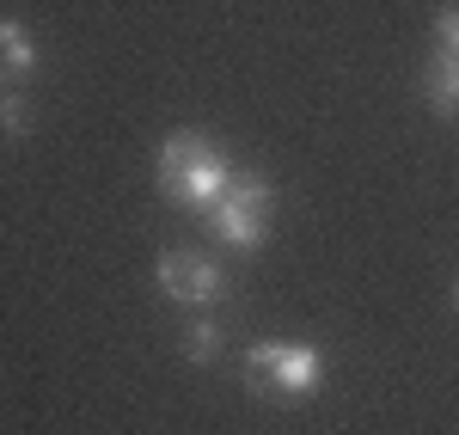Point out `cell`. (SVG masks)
Segmentation results:
<instances>
[{
	"label": "cell",
	"instance_id": "cell-1",
	"mask_svg": "<svg viewBox=\"0 0 459 435\" xmlns=\"http://www.w3.org/2000/svg\"><path fill=\"white\" fill-rule=\"evenodd\" d=\"M227 184H233V166H227V153L214 142L190 135V129L166 135V147H160V196L166 203H178V209H214L227 196Z\"/></svg>",
	"mask_w": 459,
	"mask_h": 435
},
{
	"label": "cell",
	"instance_id": "cell-2",
	"mask_svg": "<svg viewBox=\"0 0 459 435\" xmlns=\"http://www.w3.org/2000/svg\"><path fill=\"white\" fill-rule=\"evenodd\" d=\"M318 380H325V356L313 344H251L246 350V387L276 405L318 393Z\"/></svg>",
	"mask_w": 459,
	"mask_h": 435
},
{
	"label": "cell",
	"instance_id": "cell-3",
	"mask_svg": "<svg viewBox=\"0 0 459 435\" xmlns=\"http://www.w3.org/2000/svg\"><path fill=\"white\" fill-rule=\"evenodd\" d=\"M270 209H276V190L257 178V172H233L227 196L209 209L214 239L233 246V252H257V246L270 239Z\"/></svg>",
	"mask_w": 459,
	"mask_h": 435
},
{
	"label": "cell",
	"instance_id": "cell-4",
	"mask_svg": "<svg viewBox=\"0 0 459 435\" xmlns=\"http://www.w3.org/2000/svg\"><path fill=\"white\" fill-rule=\"evenodd\" d=\"M153 276H160V294L178 307H221L227 300V270L203 252H160Z\"/></svg>",
	"mask_w": 459,
	"mask_h": 435
},
{
	"label": "cell",
	"instance_id": "cell-5",
	"mask_svg": "<svg viewBox=\"0 0 459 435\" xmlns=\"http://www.w3.org/2000/svg\"><path fill=\"white\" fill-rule=\"evenodd\" d=\"M37 37L19 25V19H0V86H19L37 74Z\"/></svg>",
	"mask_w": 459,
	"mask_h": 435
},
{
	"label": "cell",
	"instance_id": "cell-6",
	"mask_svg": "<svg viewBox=\"0 0 459 435\" xmlns=\"http://www.w3.org/2000/svg\"><path fill=\"white\" fill-rule=\"evenodd\" d=\"M429 105L441 117H459V56L447 49H435V62H429Z\"/></svg>",
	"mask_w": 459,
	"mask_h": 435
},
{
	"label": "cell",
	"instance_id": "cell-7",
	"mask_svg": "<svg viewBox=\"0 0 459 435\" xmlns=\"http://www.w3.org/2000/svg\"><path fill=\"white\" fill-rule=\"evenodd\" d=\"M221 344H227L221 326H214V319H196L190 337H184V356H190V362H214V356H221Z\"/></svg>",
	"mask_w": 459,
	"mask_h": 435
},
{
	"label": "cell",
	"instance_id": "cell-8",
	"mask_svg": "<svg viewBox=\"0 0 459 435\" xmlns=\"http://www.w3.org/2000/svg\"><path fill=\"white\" fill-rule=\"evenodd\" d=\"M25 129H31V99L19 86H6L0 92V135H25Z\"/></svg>",
	"mask_w": 459,
	"mask_h": 435
},
{
	"label": "cell",
	"instance_id": "cell-9",
	"mask_svg": "<svg viewBox=\"0 0 459 435\" xmlns=\"http://www.w3.org/2000/svg\"><path fill=\"white\" fill-rule=\"evenodd\" d=\"M435 49L459 56V13H441V19H435Z\"/></svg>",
	"mask_w": 459,
	"mask_h": 435
},
{
	"label": "cell",
	"instance_id": "cell-10",
	"mask_svg": "<svg viewBox=\"0 0 459 435\" xmlns=\"http://www.w3.org/2000/svg\"><path fill=\"white\" fill-rule=\"evenodd\" d=\"M454 300H459V289H454Z\"/></svg>",
	"mask_w": 459,
	"mask_h": 435
}]
</instances>
